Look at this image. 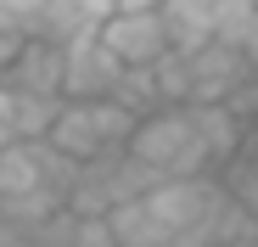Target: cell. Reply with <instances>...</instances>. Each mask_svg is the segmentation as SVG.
I'll return each mask as SVG.
<instances>
[{"instance_id":"cell-6","label":"cell","mask_w":258,"mask_h":247,"mask_svg":"<svg viewBox=\"0 0 258 247\" xmlns=\"http://www.w3.org/2000/svg\"><path fill=\"white\" fill-rule=\"evenodd\" d=\"M0 85L12 90H39V96H62V39H45V34H28L17 62L6 68Z\"/></svg>"},{"instance_id":"cell-11","label":"cell","mask_w":258,"mask_h":247,"mask_svg":"<svg viewBox=\"0 0 258 247\" xmlns=\"http://www.w3.org/2000/svg\"><path fill=\"white\" fill-rule=\"evenodd\" d=\"M252 28H258V6H252V0H213V12H208V34L219 39V45L241 51L247 39H252Z\"/></svg>"},{"instance_id":"cell-4","label":"cell","mask_w":258,"mask_h":247,"mask_svg":"<svg viewBox=\"0 0 258 247\" xmlns=\"http://www.w3.org/2000/svg\"><path fill=\"white\" fill-rule=\"evenodd\" d=\"M96 39L118 56V68H146L168 51V34L157 12H107L96 23Z\"/></svg>"},{"instance_id":"cell-2","label":"cell","mask_w":258,"mask_h":247,"mask_svg":"<svg viewBox=\"0 0 258 247\" xmlns=\"http://www.w3.org/2000/svg\"><path fill=\"white\" fill-rule=\"evenodd\" d=\"M129 130H135V112H123L112 96H96V101H68V96H62L51 130H45V146H56V152L73 157V163H90V157L123 146Z\"/></svg>"},{"instance_id":"cell-16","label":"cell","mask_w":258,"mask_h":247,"mask_svg":"<svg viewBox=\"0 0 258 247\" xmlns=\"http://www.w3.org/2000/svg\"><path fill=\"white\" fill-rule=\"evenodd\" d=\"M68 247H118L107 214H73V225H68Z\"/></svg>"},{"instance_id":"cell-12","label":"cell","mask_w":258,"mask_h":247,"mask_svg":"<svg viewBox=\"0 0 258 247\" xmlns=\"http://www.w3.org/2000/svg\"><path fill=\"white\" fill-rule=\"evenodd\" d=\"M247 236H258V219L225 191L219 202H213V214H208V247H241Z\"/></svg>"},{"instance_id":"cell-19","label":"cell","mask_w":258,"mask_h":247,"mask_svg":"<svg viewBox=\"0 0 258 247\" xmlns=\"http://www.w3.org/2000/svg\"><path fill=\"white\" fill-rule=\"evenodd\" d=\"M23 39H28V34H17V28H0V79H6V68L17 62V51H23Z\"/></svg>"},{"instance_id":"cell-1","label":"cell","mask_w":258,"mask_h":247,"mask_svg":"<svg viewBox=\"0 0 258 247\" xmlns=\"http://www.w3.org/2000/svg\"><path fill=\"white\" fill-rule=\"evenodd\" d=\"M129 157H141L146 169H157L163 180H191V174H213V163L191 130V107H152L135 118V130L123 141Z\"/></svg>"},{"instance_id":"cell-10","label":"cell","mask_w":258,"mask_h":247,"mask_svg":"<svg viewBox=\"0 0 258 247\" xmlns=\"http://www.w3.org/2000/svg\"><path fill=\"white\" fill-rule=\"evenodd\" d=\"M23 191H39V141H6L0 146V202Z\"/></svg>"},{"instance_id":"cell-14","label":"cell","mask_w":258,"mask_h":247,"mask_svg":"<svg viewBox=\"0 0 258 247\" xmlns=\"http://www.w3.org/2000/svg\"><path fill=\"white\" fill-rule=\"evenodd\" d=\"M152 79H157V96L163 107H191V62L180 51H163L152 62Z\"/></svg>"},{"instance_id":"cell-20","label":"cell","mask_w":258,"mask_h":247,"mask_svg":"<svg viewBox=\"0 0 258 247\" xmlns=\"http://www.w3.org/2000/svg\"><path fill=\"white\" fill-rule=\"evenodd\" d=\"M163 0H112V12H157Z\"/></svg>"},{"instance_id":"cell-17","label":"cell","mask_w":258,"mask_h":247,"mask_svg":"<svg viewBox=\"0 0 258 247\" xmlns=\"http://www.w3.org/2000/svg\"><path fill=\"white\" fill-rule=\"evenodd\" d=\"M39 12H45V0H0V28L34 34L39 28Z\"/></svg>"},{"instance_id":"cell-15","label":"cell","mask_w":258,"mask_h":247,"mask_svg":"<svg viewBox=\"0 0 258 247\" xmlns=\"http://www.w3.org/2000/svg\"><path fill=\"white\" fill-rule=\"evenodd\" d=\"M56 208H62V197H51L45 186H39V191H23V197H12V202H0V219L17 225V230H34V225H45Z\"/></svg>"},{"instance_id":"cell-22","label":"cell","mask_w":258,"mask_h":247,"mask_svg":"<svg viewBox=\"0 0 258 247\" xmlns=\"http://www.w3.org/2000/svg\"><path fill=\"white\" fill-rule=\"evenodd\" d=\"M6 141H12V135H6V130H0V146H6Z\"/></svg>"},{"instance_id":"cell-9","label":"cell","mask_w":258,"mask_h":247,"mask_svg":"<svg viewBox=\"0 0 258 247\" xmlns=\"http://www.w3.org/2000/svg\"><path fill=\"white\" fill-rule=\"evenodd\" d=\"M107 225H112V241H118V247H168V241H174V236H168V225L146 208V197L107 208Z\"/></svg>"},{"instance_id":"cell-8","label":"cell","mask_w":258,"mask_h":247,"mask_svg":"<svg viewBox=\"0 0 258 247\" xmlns=\"http://www.w3.org/2000/svg\"><path fill=\"white\" fill-rule=\"evenodd\" d=\"M12 90V85H6ZM62 96H39V90H12L6 96V112H0V130H6L12 141H45L51 118H56Z\"/></svg>"},{"instance_id":"cell-5","label":"cell","mask_w":258,"mask_h":247,"mask_svg":"<svg viewBox=\"0 0 258 247\" xmlns=\"http://www.w3.org/2000/svg\"><path fill=\"white\" fill-rule=\"evenodd\" d=\"M185 62H191V107H197V101H230L247 79H252V62H247L241 51L219 45V39H208V45L191 51Z\"/></svg>"},{"instance_id":"cell-21","label":"cell","mask_w":258,"mask_h":247,"mask_svg":"<svg viewBox=\"0 0 258 247\" xmlns=\"http://www.w3.org/2000/svg\"><path fill=\"white\" fill-rule=\"evenodd\" d=\"M241 247H258V236H247V241H241Z\"/></svg>"},{"instance_id":"cell-7","label":"cell","mask_w":258,"mask_h":247,"mask_svg":"<svg viewBox=\"0 0 258 247\" xmlns=\"http://www.w3.org/2000/svg\"><path fill=\"white\" fill-rule=\"evenodd\" d=\"M191 130H197V141H202V152L213 163V174H219L241 152V141H247V124L230 112V101H197L191 107Z\"/></svg>"},{"instance_id":"cell-3","label":"cell","mask_w":258,"mask_h":247,"mask_svg":"<svg viewBox=\"0 0 258 247\" xmlns=\"http://www.w3.org/2000/svg\"><path fill=\"white\" fill-rule=\"evenodd\" d=\"M118 56L101 45L96 34H73L62 39V96L68 101H96V96H112L118 85Z\"/></svg>"},{"instance_id":"cell-18","label":"cell","mask_w":258,"mask_h":247,"mask_svg":"<svg viewBox=\"0 0 258 247\" xmlns=\"http://www.w3.org/2000/svg\"><path fill=\"white\" fill-rule=\"evenodd\" d=\"M230 112H236V118L247 124V130H258V73H252L247 85H241V90L230 96Z\"/></svg>"},{"instance_id":"cell-13","label":"cell","mask_w":258,"mask_h":247,"mask_svg":"<svg viewBox=\"0 0 258 247\" xmlns=\"http://www.w3.org/2000/svg\"><path fill=\"white\" fill-rule=\"evenodd\" d=\"M112 101L123 107V112H152V107H163V96H157V79H152V62L146 68H123L118 73V85H112Z\"/></svg>"}]
</instances>
